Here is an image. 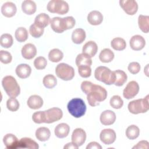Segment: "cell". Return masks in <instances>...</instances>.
Instances as JSON below:
<instances>
[{
	"instance_id": "277c9868",
	"label": "cell",
	"mask_w": 149,
	"mask_h": 149,
	"mask_svg": "<svg viewBox=\"0 0 149 149\" xmlns=\"http://www.w3.org/2000/svg\"><path fill=\"white\" fill-rule=\"evenodd\" d=\"M95 78L105 84H113L115 81V75L113 71H111L106 66H98L94 72Z\"/></svg>"
},
{
	"instance_id": "3957f363",
	"label": "cell",
	"mask_w": 149,
	"mask_h": 149,
	"mask_svg": "<svg viewBox=\"0 0 149 149\" xmlns=\"http://www.w3.org/2000/svg\"><path fill=\"white\" fill-rule=\"evenodd\" d=\"M4 90L8 96L12 98L17 97L20 92V86L16 79L12 76H6L2 80Z\"/></svg>"
},
{
	"instance_id": "7bdbcfd3",
	"label": "cell",
	"mask_w": 149,
	"mask_h": 149,
	"mask_svg": "<svg viewBox=\"0 0 149 149\" xmlns=\"http://www.w3.org/2000/svg\"><path fill=\"white\" fill-rule=\"evenodd\" d=\"M47 65L46 59L43 56H38L36 58L34 61V65L38 70H42L45 68Z\"/></svg>"
},
{
	"instance_id": "8992f818",
	"label": "cell",
	"mask_w": 149,
	"mask_h": 149,
	"mask_svg": "<svg viewBox=\"0 0 149 149\" xmlns=\"http://www.w3.org/2000/svg\"><path fill=\"white\" fill-rule=\"evenodd\" d=\"M55 73L59 78L65 81L72 80L74 76L73 68L65 63H61L56 66Z\"/></svg>"
},
{
	"instance_id": "4fadbf2b",
	"label": "cell",
	"mask_w": 149,
	"mask_h": 149,
	"mask_svg": "<svg viewBox=\"0 0 149 149\" xmlns=\"http://www.w3.org/2000/svg\"><path fill=\"white\" fill-rule=\"evenodd\" d=\"M145 39L140 35L133 36L130 40V46L133 50H141L145 47Z\"/></svg>"
},
{
	"instance_id": "d6a6232c",
	"label": "cell",
	"mask_w": 149,
	"mask_h": 149,
	"mask_svg": "<svg viewBox=\"0 0 149 149\" xmlns=\"http://www.w3.org/2000/svg\"><path fill=\"white\" fill-rule=\"evenodd\" d=\"M63 57V52L58 48L51 49L48 54V59L52 62H58Z\"/></svg>"
},
{
	"instance_id": "e575fe53",
	"label": "cell",
	"mask_w": 149,
	"mask_h": 149,
	"mask_svg": "<svg viewBox=\"0 0 149 149\" xmlns=\"http://www.w3.org/2000/svg\"><path fill=\"white\" fill-rule=\"evenodd\" d=\"M92 64V59L85 55L84 54H80L76 58V65L77 66H91Z\"/></svg>"
},
{
	"instance_id": "8fae6325",
	"label": "cell",
	"mask_w": 149,
	"mask_h": 149,
	"mask_svg": "<svg viewBox=\"0 0 149 149\" xmlns=\"http://www.w3.org/2000/svg\"><path fill=\"white\" fill-rule=\"evenodd\" d=\"M116 137L115 132L112 129H103L100 134L101 141L107 145L113 143L116 140Z\"/></svg>"
},
{
	"instance_id": "484cf974",
	"label": "cell",
	"mask_w": 149,
	"mask_h": 149,
	"mask_svg": "<svg viewBox=\"0 0 149 149\" xmlns=\"http://www.w3.org/2000/svg\"><path fill=\"white\" fill-rule=\"evenodd\" d=\"M86 32L82 29H75L72 34V41L76 44H79L82 43L86 39Z\"/></svg>"
},
{
	"instance_id": "f546056e",
	"label": "cell",
	"mask_w": 149,
	"mask_h": 149,
	"mask_svg": "<svg viewBox=\"0 0 149 149\" xmlns=\"http://www.w3.org/2000/svg\"><path fill=\"white\" fill-rule=\"evenodd\" d=\"M115 75V81L114 84L116 86H122L127 80L126 73L121 70H116L113 71Z\"/></svg>"
},
{
	"instance_id": "b9f144b4",
	"label": "cell",
	"mask_w": 149,
	"mask_h": 149,
	"mask_svg": "<svg viewBox=\"0 0 149 149\" xmlns=\"http://www.w3.org/2000/svg\"><path fill=\"white\" fill-rule=\"evenodd\" d=\"M6 107L10 111H16L19 108V102L16 98L10 97L7 100Z\"/></svg>"
},
{
	"instance_id": "9a60e30c",
	"label": "cell",
	"mask_w": 149,
	"mask_h": 149,
	"mask_svg": "<svg viewBox=\"0 0 149 149\" xmlns=\"http://www.w3.org/2000/svg\"><path fill=\"white\" fill-rule=\"evenodd\" d=\"M22 55L24 59H31L37 54V49L36 46L31 44L28 43L25 44L22 48Z\"/></svg>"
},
{
	"instance_id": "83f0119b",
	"label": "cell",
	"mask_w": 149,
	"mask_h": 149,
	"mask_svg": "<svg viewBox=\"0 0 149 149\" xmlns=\"http://www.w3.org/2000/svg\"><path fill=\"white\" fill-rule=\"evenodd\" d=\"M76 23L75 19L72 16L61 17V26L63 31L72 29Z\"/></svg>"
},
{
	"instance_id": "d6986e66",
	"label": "cell",
	"mask_w": 149,
	"mask_h": 149,
	"mask_svg": "<svg viewBox=\"0 0 149 149\" xmlns=\"http://www.w3.org/2000/svg\"><path fill=\"white\" fill-rule=\"evenodd\" d=\"M38 147V144L31 139L29 137H23L19 141L17 148L37 149Z\"/></svg>"
},
{
	"instance_id": "4316f807",
	"label": "cell",
	"mask_w": 149,
	"mask_h": 149,
	"mask_svg": "<svg viewBox=\"0 0 149 149\" xmlns=\"http://www.w3.org/2000/svg\"><path fill=\"white\" fill-rule=\"evenodd\" d=\"M51 136V132L48 128L46 127H40L36 131V137L40 141L48 140Z\"/></svg>"
},
{
	"instance_id": "8d00e7d4",
	"label": "cell",
	"mask_w": 149,
	"mask_h": 149,
	"mask_svg": "<svg viewBox=\"0 0 149 149\" xmlns=\"http://www.w3.org/2000/svg\"><path fill=\"white\" fill-rule=\"evenodd\" d=\"M42 83L46 88H52L56 85L57 80L54 75L48 74L44 77Z\"/></svg>"
},
{
	"instance_id": "44dd1931",
	"label": "cell",
	"mask_w": 149,
	"mask_h": 149,
	"mask_svg": "<svg viewBox=\"0 0 149 149\" xmlns=\"http://www.w3.org/2000/svg\"><path fill=\"white\" fill-rule=\"evenodd\" d=\"M31 72V68L27 64H20L16 68V73L17 76L21 79H26L29 77Z\"/></svg>"
},
{
	"instance_id": "bcb514c9",
	"label": "cell",
	"mask_w": 149,
	"mask_h": 149,
	"mask_svg": "<svg viewBox=\"0 0 149 149\" xmlns=\"http://www.w3.org/2000/svg\"><path fill=\"white\" fill-rule=\"evenodd\" d=\"M32 119L36 123H45L44 111H37L34 112L33 114Z\"/></svg>"
},
{
	"instance_id": "5bb4252c",
	"label": "cell",
	"mask_w": 149,
	"mask_h": 149,
	"mask_svg": "<svg viewBox=\"0 0 149 149\" xmlns=\"http://www.w3.org/2000/svg\"><path fill=\"white\" fill-rule=\"evenodd\" d=\"M116 120V115L111 110H105L100 115V122L104 125H112Z\"/></svg>"
},
{
	"instance_id": "7a4b0ae2",
	"label": "cell",
	"mask_w": 149,
	"mask_h": 149,
	"mask_svg": "<svg viewBox=\"0 0 149 149\" xmlns=\"http://www.w3.org/2000/svg\"><path fill=\"white\" fill-rule=\"evenodd\" d=\"M67 108L69 112L76 118L83 116L86 111V105L84 101L79 98L72 99L68 102Z\"/></svg>"
},
{
	"instance_id": "52a82bcc",
	"label": "cell",
	"mask_w": 149,
	"mask_h": 149,
	"mask_svg": "<svg viewBox=\"0 0 149 149\" xmlns=\"http://www.w3.org/2000/svg\"><path fill=\"white\" fill-rule=\"evenodd\" d=\"M47 10L54 13L64 15L69 11V5L65 1L62 0H51L47 5Z\"/></svg>"
},
{
	"instance_id": "ac0fdd59",
	"label": "cell",
	"mask_w": 149,
	"mask_h": 149,
	"mask_svg": "<svg viewBox=\"0 0 149 149\" xmlns=\"http://www.w3.org/2000/svg\"><path fill=\"white\" fill-rule=\"evenodd\" d=\"M19 141L17 137L11 133L6 134L3 138V142L8 149H16Z\"/></svg>"
},
{
	"instance_id": "c3c4849f",
	"label": "cell",
	"mask_w": 149,
	"mask_h": 149,
	"mask_svg": "<svg viewBox=\"0 0 149 149\" xmlns=\"http://www.w3.org/2000/svg\"><path fill=\"white\" fill-rule=\"evenodd\" d=\"M149 143L146 140H142L139 141L136 146H134L133 147V149H139V148H143V149H148L149 148L148 146Z\"/></svg>"
},
{
	"instance_id": "d4e9b609",
	"label": "cell",
	"mask_w": 149,
	"mask_h": 149,
	"mask_svg": "<svg viewBox=\"0 0 149 149\" xmlns=\"http://www.w3.org/2000/svg\"><path fill=\"white\" fill-rule=\"evenodd\" d=\"M50 22L49 16L45 13H41L36 17L34 23L40 27L44 28L49 24Z\"/></svg>"
},
{
	"instance_id": "f1b7e54d",
	"label": "cell",
	"mask_w": 149,
	"mask_h": 149,
	"mask_svg": "<svg viewBox=\"0 0 149 149\" xmlns=\"http://www.w3.org/2000/svg\"><path fill=\"white\" fill-rule=\"evenodd\" d=\"M114 53L109 48H104L102 49L100 55V60L104 63H108L111 62L114 58Z\"/></svg>"
},
{
	"instance_id": "f907efd6",
	"label": "cell",
	"mask_w": 149,
	"mask_h": 149,
	"mask_svg": "<svg viewBox=\"0 0 149 149\" xmlns=\"http://www.w3.org/2000/svg\"><path fill=\"white\" fill-rule=\"evenodd\" d=\"M79 148V147L77 146H76L75 144H74L73 142H71V143H69L68 144H66L63 148L65 149V148H67V149H70V148H72V149H77Z\"/></svg>"
},
{
	"instance_id": "ba28073f",
	"label": "cell",
	"mask_w": 149,
	"mask_h": 149,
	"mask_svg": "<svg viewBox=\"0 0 149 149\" xmlns=\"http://www.w3.org/2000/svg\"><path fill=\"white\" fill-rule=\"evenodd\" d=\"M63 116L62 111L57 107L51 108L44 111L45 123H51L58 121Z\"/></svg>"
},
{
	"instance_id": "7dc6e473",
	"label": "cell",
	"mask_w": 149,
	"mask_h": 149,
	"mask_svg": "<svg viewBox=\"0 0 149 149\" xmlns=\"http://www.w3.org/2000/svg\"><path fill=\"white\" fill-rule=\"evenodd\" d=\"M128 70L132 74H137L140 70V65L137 62H131L128 66Z\"/></svg>"
},
{
	"instance_id": "1f68e13d",
	"label": "cell",
	"mask_w": 149,
	"mask_h": 149,
	"mask_svg": "<svg viewBox=\"0 0 149 149\" xmlns=\"http://www.w3.org/2000/svg\"><path fill=\"white\" fill-rule=\"evenodd\" d=\"M112 48L116 51H122L125 49L126 43L125 40L120 37H116L112 39L111 42Z\"/></svg>"
},
{
	"instance_id": "e0dca14e",
	"label": "cell",
	"mask_w": 149,
	"mask_h": 149,
	"mask_svg": "<svg viewBox=\"0 0 149 149\" xmlns=\"http://www.w3.org/2000/svg\"><path fill=\"white\" fill-rule=\"evenodd\" d=\"M17 11L15 4L12 2H6L4 3L1 7L2 14L6 17L13 16Z\"/></svg>"
},
{
	"instance_id": "30bf717a",
	"label": "cell",
	"mask_w": 149,
	"mask_h": 149,
	"mask_svg": "<svg viewBox=\"0 0 149 149\" xmlns=\"http://www.w3.org/2000/svg\"><path fill=\"white\" fill-rule=\"evenodd\" d=\"M119 4L122 9L129 15H134L138 9V5L134 0H120Z\"/></svg>"
},
{
	"instance_id": "7402d4cb",
	"label": "cell",
	"mask_w": 149,
	"mask_h": 149,
	"mask_svg": "<svg viewBox=\"0 0 149 149\" xmlns=\"http://www.w3.org/2000/svg\"><path fill=\"white\" fill-rule=\"evenodd\" d=\"M70 127L65 123H61L58 124L55 128L54 132L55 136L60 139L66 137L69 133Z\"/></svg>"
},
{
	"instance_id": "f6af8a7d",
	"label": "cell",
	"mask_w": 149,
	"mask_h": 149,
	"mask_svg": "<svg viewBox=\"0 0 149 149\" xmlns=\"http://www.w3.org/2000/svg\"><path fill=\"white\" fill-rule=\"evenodd\" d=\"M12 59V55L7 51L1 50L0 51V61L4 64H8L11 62Z\"/></svg>"
},
{
	"instance_id": "6da1fadb",
	"label": "cell",
	"mask_w": 149,
	"mask_h": 149,
	"mask_svg": "<svg viewBox=\"0 0 149 149\" xmlns=\"http://www.w3.org/2000/svg\"><path fill=\"white\" fill-rule=\"evenodd\" d=\"M81 89L87 95V100L91 107L98 105L107 97V91L105 88L88 81H84L81 83Z\"/></svg>"
},
{
	"instance_id": "74e56055",
	"label": "cell",
	"mask_w": 149,
	"mask_h": 149,
	"mask_svg": "<svg viewBox=\"0 0 149 149\" xmlns=\"http://www.w3.org/2000/svg\"><path fill=\"white\" fill-rule=\"evenodd\" d=\"M13 42V37L10 34L5 33L1 36L0 44L2 47L6 48H10L12 45Z\"/></svg>"
},
{
	"instance_id": "60d3db41",
	"label": "cell",
	"mask_w": 149,
	"mask_h": 149,
	"mask_svg": "<svg viewBox=\"0 0 149 149\" xmlns=\"http://www.w3.org/2000/svg\"><path fill=\"white\" fill-rule=\"evenodd\" d=\"M110 105L115 109H120L123 105V100L119 95H115L110 99Z\"/></svg>"
},
{
	"instance_id": "4dcf8cb0",
	"label": "cell",
	"mask_w": 149,
	"mask_h": 149,
	"mask_svg": "<svg viewBox=\"0 0 149 149\" xmlns=\"http://www.w3.org/2000/svg\"><path fill=\"white\" fill-rule=\"evenodd\" d=\"M138 24L143 32L147 33L149 30V16L140 15L138 19Z\"/></svg>"
},
{
	"instance_id": "ee69618b",
	"label": "cell",
	"mask_w": 149,
	"mask_h": 149,
	"mask_svg": "<svg viewBox=\"0 0 149 149\" xmlns=\"http://www.w3.org/2000/svg\"><path fill=\"white\" fill-rule=\"evenodd\" d=\"M78 72L81 77L87 78L91 76V69L89 66H78Z\"/></svg>"
},
{
	"instance_id": "9c48e42d",
	"label": "cell",
	"mask_w": 149,
	"mask_h": 149,
	"mask_svg": "<svg viewBox=\"0 0 149 149\" xmlns=\"http://www.w3.org/2000/svg\"><path fill=\"white\" fill-rule=\"evenodd\" d=\"M139 86L138 83L133 80L129 81L123 91V97L129 100L134 98L139 93Z\"/></svg>"
},
{
	"instance_id": "7c38bea8",
	"label": "cell",
	"mask_w": 149,
	"mask_h": 149,
	"mask_svg": "<svg viewBox=\"0 0 149 149\" xmlns=\"http://www.w3.org/2000/svg\"><path fill=\"white\" fill-rule=\"evenodd\" d=\"M86 139V133L81 128L75 129L72 134V142L78 147L82 146Z\"/></svg>"
},
{
	"instance_id": "ab89813d",
	"label": "cell",
	"mask_w": 149,
	"mask_h": 149,
	"mask_svg": "<svg viewBox=\"0 0 149 149\" xmlns=\"http://www.w3.org/2000/svg\"><path fill=\"white\" fill-rule=\"evenodd\" d=\"M50 25L51 29L57 33H62L63 31H62L61 26V17H53L50 22Z\"/></svg>"
},
{
	"instance_id": "2e32d148",
	"label": "cell",
	"mask_w": 149,
	"mask_h": 149,
	"mask_svg": "<svg viewBox=\"0 0 149 149\" xmlns=\"http://www.w3.org/2000/svg\"><path fill=\"white\" fill-rule=\"evenodd\" d=\"M98 51V46L97 44L93 41H89L87 42L83 47L82 52L85 55L89 58L93 57Z\"/></svg>"
},
{
	"instance_id": "681fc988",
	"label": "cell",
	"mask_w": 149,
	"mask_h": 149,
	"mask_svg": "<svg viewBox=\"0 0 149 149\" xmlns=\"http://www.w3.org/2000/svg\"><path fill=\"white\" fill-rule=\"evenodd\" d=\"M87 149H93V148H95V149H101L102 147L101 145L98 143L97 142L95 141H92L90 142L86 147Z\"/></svg>"
},
{
	"instance_id": "d590c367",
	"label": "cell",
	"mask_w": 149,
	"mask_h": 149,
	"mask_svg": "<svg viewBox=\"0 0 149 149\" xmlns=\"http://www.w3.org/2000/svg\"><path fill=\"white\" fill-rule=\"evenodd\" d=\"M139 134L140 129L136 125H130L126 129V135L129 139L134 140L139 137Z\"/></svg>"
},
{
	"instance_id": "836d02e7",
	"label": "cell",
	"mask_w": 149,
	"mask_h": 149,
	"mask_svg": "<svg viewBox=\"0 0 149 149\" xmlns=\"http://www.w3.org/2000/svg\"><path fill=\"white\" fill-rule=\"evenodd\" d=\"M15 36V38L17 41H19L20 42H24L25 41L27 40V39L28 38V37H29V34H28V31L26 28L20 27L17 28L16 30Z\"/></svg>"
},
{
	"instance_id": "cb8c5ba5",
	"label": "cell",
	"mask_w": 149,
	"mask_h": 149,
	"mask_svg": "<svg viewBox=\"0 0 149 149\" xmlns=\"http://www.w3.org/2000/svg\"><path fill=\"white\" fill-rule=\"evenodd\" d=\"M37 6L33 1L26 0L22 3V9L23 12L29 15L34 14L36 11Z\"/></svg>"
},
{
	"instance_id": "5b68a950",
	"label": "cell",
	"mask_w": 149,
	"mask_h": 149,
	"mask_svg": "<svg viewBox=\"0 0 149 149\" xmlns=\"http://www.w3.org/2000/svg\"><path fill=\"white\" fill-rule=\"evenodd\" d=\"M148 95L144 98H140L130 101L128 104V109L133 114L145 113L149 109Z\"/></svg>"
},
{
	"instance_id": "603a6c76",
	"label": "cell",
	"mask_w": 149,
	"mask_h": 149,
	"mask_svg": "<svg viewBox=\"0 0 149 149\" xmlns=\"http://www.w3.org/2000/svg\"><path fill=\"white\" fill-rule=\"evenodd\" d=\"M27 104L31 109H38L42 106L43 100L40 96L38 95H33L28 98Z\"/></svg>"
},
{
	"instance_id": "ffe728a7",
	"label": "cell",
	"mask_w": 149,
	"mask_h": 149,
	"mask_svg": "<svg viewBox=\"0 0 149 149\" xmlns=\"http://www.w3.org/2000/svg\"><path fill=\"white\" fill-rule=\"evenodd\" d=\"M87 20L91 25H99L103 20V16L98 10H93L87 15Z\"/></svg>"
},
{
	"instance_id": "f35d334b",
	"label": "cell",
	"mask_w": 149,
	"mask_h": 149,
	"mask_svg": "<svg viewBox=\"0 0 149 149\" xmlns=\"http://www.w3.org/2000/svg\"><path fill=\"white\" fill-rule=\"evenodd\" d=\"M44 28L40 27L37 26L36 24H32L29 28V32L31 36L34 38L40 37L44 33Z\"/></svg>"
}]
</instances>
